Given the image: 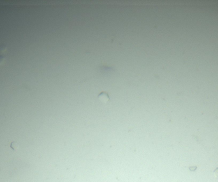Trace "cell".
Masks as SVG:
<instances>
[{
	"label": "cell",
	"instance_id": "3957f363",
	"mask_svg": "<svg viewBox=\"0 0 218 182\" xmlns=\"http://www.w3.org/2000/svg\"><path fill=\"white\" fill-rule=\"evenodd\" d=\"M5 57L3 55H0V65H2V64L4 63L5 61Z\"/></svg>",
	"mask_w": 218,
	"mask_h": 182
},
{
	"label": "cell",
	"instance_id": "6da1fadb",
	"mask_svg": "<svg viewBox=\"0 0 218 182\" xmlns=\"http://www.w3.org/2000/svg\"><path fill=\"white\" fill-rule=\"evenodd\" d=\"M99 99L103 102H106L108 100H109V97L107 93H105V92H102L101 93H100L98 96Z\"/></svg>",
	"mask_w": 218,
	"mask_h": 182
},
{
	"label": "cell",
	"instance_id": "277c9868",
	"mask_svg": "<svg viewBox=\"0 0 218 182\" xmlns=\"http://www.w3.org/2000/svg\"><path fill=\"white\" fill-rule=\"evenodd\" d=\"M214 175H215V178H218V168H216L215 170H214Z\"/></svg>",
	"mask_w": 218,
	"mask_h": 182
},
{
	"label": "cell",
	"instance_id": "7a4b0ae2",
	"mask_svg": "<svg viewBox=\"0 0 218 182\" xmlns=\"http://www.w3.org/2000/svg\"><path fill=\"white\" fill-rule=\"evenodd\" d=\"M10 147L11 148H12V150H16L19 148V144L17 143V142L14 141L10 144Z\"/></svg>",
	"mask_w": 218,
	"mask_h": 182
}]
</instances>
